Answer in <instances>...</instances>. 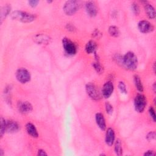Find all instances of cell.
<instances>
[{"mask_svg":"<svg viewBox=\"0 0 156 156\" xmlns=\"http://www.w3.org/2000/svg\"><path fill=\"white\" fill-rule=\"evenodd\" d=\"M149 115L151 118V119L153 120L154 122H155V110L152 107H150L149 108Z\"/></svg>","mask_w":156,"mask_h":156,"instance_id":"cell-29","label":"cell"},{"mask_svg":"<svg viewBox=\"0 0 156 156\" xmlns=\"http://www.w3.org/2000/svg\"><path fill=\"white\" fill-rule=\"evenodd\" d=\"M37 155H40V156H44V155H47V154L46 152L43 150V149H39L38 151V153H37Z\"/></svg>","mask_w":156,"mask_h":156,"instance_id":"cell-33","label":"cell"},{"mask_svg":"<svg viewBox=\"0 0 156 156\" xmlns=\"http://www.w3.org/2000/svg\"><path fill=\"white\" fill-rule=\"evenodd\" d=\"M80 4L77 1H66L63 7V11L66 15L71 16L74 15L80 9Z\"/></svg>","mask_w":156,"mask_h":156,"instance_id":"cell-3","label":"cell"},{"mask_svg":"<svg viewBox=\"0 0 156 156\" xmlns=\"http://www.w3.org/2000/svg\"><path fill=\"white\" fill-rule=\"evenodd\" d=\"M105 111H106L107 113H108L109 115L112 114V113L113 112V106L109 102H105Z\"/></svg>","mask_w":156,"mask_h":156,"instance_id":"cell-28","label":"cell"},{"mask_svg":"<svg viewBox=\"0 0 156 156\" xmlns=\"http://www.w3.org/2000/svg\"><path fill=\"white\" fill-rule=\"evenodd\" d=\"M34 41L38 44L48 45L51 42V38L49 36L46 34H37L34 37Z\"/></svg>","mask_w":156,"mask_h":156,"instance_id":"cell-9","label":"cell"},{"mask_svg":"<svg viewBox=\"0 0 156 156\" xmlns=\"http://www.w3.org/2000/svg\"><path fill=\"white\" fill-rule=\"evenodd\" d=\"M92 65L97 73L101 74L102 72H103V68L98 60H96L95 62L93 63Z\"/></svg>","mask_w":156,"mask_h":156,"instance_id":"cell-23","label":"cell"},{"mask_svg":"<svg viewBox=\"0 0 156 156\" xmlns=\"http://www.w3.org/2000/svg\"><path fill=\"white\" fill-rule=\"evenodd\" d=\"M10 16L12 20L22 23H31L34 21L37 17L35 14L20 10L13 11L11 13Z\"/></svg>","mask_w":156,"mask_h":156,"instance_id":"cell-2","label":"cell"},{"mask_svg":"<svg viewBox=\"0 0 156 156\" xmlns=\"http://www.w3.org/2000/svg\"><path fill=\"white\" fill-rule=\"evenodd\" d=\"M147 101L145 96L142 94H138L134 99V107L138 113H142L146 107Z\"/></svg>","mask_w":156,"mask_h":156,"instance_id":"cell-5","label":"cell"},{"mask_svg":"<svg viewBox=\"0 0 156 156\" xmlns=\"http://www.w3.org/2000/svg\"><path fill=\"white\" fill-rule=\"evenodd\" d=\"M152 89H153V91L154 93H155L156 91V84H155V82H154L152 85Z\"/></svg>","mask_w":156,"mask_h":156,"instance_id":"cell-34","label":"cell"},{"mask_svg":"<svg viewBox=\"0 0 156 156\" xmlns=\"http://www.w3.org/2000/svg\"><path fill=\"white\" fill-rule=\"evenodd\" d=\"M122 65L127 69L135 70L138 66V58L132 51H129L122 57Z\"/></svg>","mask_w":156,"mask_h":156,"instance_id":"cell-1","label":"cell"},{"mask_svg":"<svg viewBox=\"0 0 156 156\" xmlns=\"http://www.w3.org/2000/svg\"><path fill=\"white\" fill-rule=\"evenodd\" d=\"M131 8H132V10L134 14H135L136 15H139V13L140 12V9L139 5L136 3H135V2L132 3V5H131Z\"/></svg>","mask_w":156,"mask_h":156,"instance_id":"cell-25","label":"cell"},{"mask_svg":"<svg viewBox=\"0 0 156 156\" xmlns=\"http://www.w3.org/2000/svg\"><path fill=\"white\" fill-rule=\"evenodd\" d=\"M17 107L19 112L23 114L30 113L32 110V105L27 101L18 102Z\"/></svg>","mask_w":156,"mask_h":156,"instance_id":"cell-11","label":"cell"},{"mask_svg":"<svg viewBox=\"0 0 156 156\" xmlns=\"http://www.w3.org/2000/svg\"><path fill=\"white\" fill-rule=\"evenodd\" d=\"M85 9L87 14L91 17L95 16L98 13V9L93 1H88L85 4Z\"/></svg>","mask_w":156,"mask_h":156,"instance_id":"cell-12","label":"cell"},{"mask_svg":"<svg viewBox=\"0 0 156 156\" xmlns=\"http://www.w3.org/2000/svg\"><path fill=\"white\" fill-rule=\"evenodd\" d=\"M87 94L93 100H99L101 99V94L97 89L96 85L93 83H88L85 87Z\"/></svg>","mask_w":156,"mask_h":156,"instance_id":"cell-7","label":"cell"},{"mask_svg":"<svg viewBox=\"0 0 156 156\" xmlns=\"http://www.w3.org/2000/svg\"><path fill=\"white\" fill-rule=\"evenodd\" d=\"M155 136H156V134L155 132L154 131H151L149 132L146 136V138L147 139V141H152L154 140L155 139Z\"/></svg>","mask_w":156,"mask_h":156,"instance_id":"cell-27","label":"cell"},{"mask_svg":"<svg viewBox=\"0 0 156 156\" xmlns=\"http://www.w3.org/2000/svg\"><path fill=\"white\" fill-rule=\"evenodd\" d=\"M115 152L117 155H122V148L121 145V142L120 140L117 139L115 143Z\"/></svg>","mask_w":156,"mask_h":156,"instance_id":"cell-21","label":"cell"},{"mask_svg":"<svg viewBox=\"0 0 156 156\" xmlns=\"http://www.w3.org/2000/svg\"><path fill=\"white\" fill-rule=\"evenodd\" d=\"M115 133L114 130L112 128H108L105 133V143L108 146H111L115 142Z\"/></svg>","mask_w":156,"mask_h":156,"instance_id":"cell-15","label":"cell"},{"mask_svg":"<svg viewBox=\"0 0 156 156\" xmlns=\"http://www.w3.org/2000/svg\"><path fill=\"white\" fill-rule=\"evenodd\" d=\"M114 90V86L111 81H107L105 82L102 89V95L104 98H108L113 93Z\"/></svg>","mask_w":156,"mask_h":156,"instance_id":"cell-10","label":"cell"},{"mask_svg":"<svg viewBox=\"0 0 156 156\" xmlns=\"http://www.w3.org/2000/svg\"><path fill=\"white\" fill-rule=\"evenodd\" d=\"M62 45L65 52L68 55H73L77 52V47L69 38L65 37L62 40Z\"/></svg>","mask_w":156,"mask_h":156,"instance_id":"cell-4","label":"cell"},{"mask_svg":"<svg viewBox=\"0 0 156 156\" xmlns=\"http://www.w3.org/2000/svg\"><path fill=\"white\" fill-rule=\"evenodd\" d=\"M118 88H119V90H120V91H121L122 93L127 94V91L126 87V85H125V83H124V82L120 81V82H119V83H118Z\"/></svg>","mask_w":156,"mask_h":156,"instance_id":"cell-26","label":"cell"},{"mask_svg":"<svg viewBox=\"0 0 156 156\" xmlns=\"http://www.w3.org/2000/svg\"><path fill=\"white\" fill-rule=\"evenodd\" d=\"M142 3L143 4L144 10L147 16L151 19H154L156 15L154 7L147 1H142Z\"/></svg>","mask_w":156,"mask_h":156,"instance_id":"cell-14","label":"cell"},{"mask_svg":"<svg viewBox=\"0 0 156 156\" xmlns=\"http://www.w3.org/2000/svg\"><path fill=\"white\" fill-rule=\"evenodd\" d=\"M19 129H20V126L17 122L12 120L6 121L5 132L15 133L18 131Z\"/></svg>","mask_w":156,"mask_h":156,"instance_id":"cell-13","label":"cell"},{"mask_svg":"<svg viewBox=\"0 0 156 156\" xmlns=\"http://www.w3.org/2000/svg\"><path fill=\"white\" fill-rule=\"evenodd\" d=\"M138 28L139 30L144 34H147L154 30V26L150 22L146 20L140 21L138 23Z\"/></svg>","mask_w":156,"mask_h":156,"instance_id":"cell-8","label":"cell"},{"mask_svg":"<svg viewBox=\"0 0 156 156\" xmlns=\"http://www.w3.org/2000/svg\"><path fill=\"white\" fill-rule=\"evenodd\" d=\"M5 124H6V120H5L3 118H1V129H0L1 137H2L3 135L5 132Z\"/></svg>","mask_w":156,"mask_h":156,"instance_id":"cell-24","label":"cell"},{"mask_svg":"<svg viewBox=\"0 0 156 156\" xmlns=\"http://www.w3.org/2000/svg\"><path fill=\"white\" fill-rule=\"evenodd\" d=\"M153 69H154V73H155V62H154V63Z\"/></svg>","mask_w":156,"mask_h":156,"instance_id":"cell-35","label":"cell"},{"mask_svg":"<svg viewBox=\"0 0 156 156\" xmlns=\"http://www.w3.org/2000/svg\"><path fill=\"white\" fill-rule=\"evenodd\" d=\"M38 3H39V1L36 0H30L28 1L29 5L32 7H35Z\"/></svg>","mask_w":156,"mask_h":156,"instance_id":"cell-30","label":"cell"},{"mask_svg":"<svg viewBox=\"0 0 156 156\" xmlns=\"http://www.w3.org/2000/svg\"><path fill=\"white\" fill-rule=\"evenodd\" d=\"M97 49V44L93 40L89 41L85 45V51L87 54L96 53Z\"/></svg>","mask_w":156,"mask_h":156,"instance_id":"cell-18","label":"cell"},{"mask_svg":"<svg viewBox=\"0 0 156 156\" xmlns=\"http://www.w3.org/2000/svg\"><path fill=\"white\" fill-rule=\"evenodd\" d=\"M0 152H1V153H0V155L2 156V155H4V154H3V151H2L1 149H0Z\"/></svg>","mask_w":156,"mask_h":156,"instance_id":"cell-36","label":"cell"},{"mask_svg":"<svg viewBox=\"0 0 156 156\" xmlns=\"http://www.w3.org/2000/svg\"><path fill=\"white\" fill-rule=\"evenodd\" d=\"M66 29H67V30H68L69 31H71V32H73V31L75 30L74 26L71 24H66Z\"/></svg>","mask_w":156,"mask_h":156,"instance_id":"cell-31","label":"cell"},{"mask_svg":"<svg viewBox=\"0 0 156 156\" xmlns=\"http://www.w3.org/2000/svg\"><path fill=\"white\" fill-rule=\"evenodd\" d=\"M11 7L9 5H5L2 7L1 10V23H2V21L7 17V16L10 13Z\"/></svg>","mask_w":156,"mask_h":156,"instance_id":"cell-19","label":"cell"},{"mask_svg":"<svg viewBox=\"0 0 156 156\" xmlns=\"http://www.w3.org/2000/svg\"><path fill=\"white\" fill-rule=\"evenodd\" d=\"M26 129L27 133L33 138H37L38 133L35 126L31 122H28L26 125Z\"/></svg>","mask_w":156,"mask_h":156,"instance_id":"cell-17","label":"cell"},{"mask_svg":"<svg viewBox=\"0 0 156 156\" xmlns=\"http://www.w3.org/2000/svg\"><path fill=\"white\" fill-rule=\"evenodd\" d=\"M96 122L98 127L102 130H104L106 129V123L104 116L101 113H98L95 116Z\"/></svg>","mask_w":156,"mask_h":156,"instance_id":"cell-16","label":"cell"},{"mask_svg":"<svg viewBox=\"0 0 156 156\" xmlns=\"http://www.w3.org/2000/svg\"><path fill=\"white\" fill-rule=\"evenodd\" d=\"M16 78L18 82L22 83H26L30 81L31 76L29 71L24 68H21L16 71Z\"/></svg>","mask_w":156,"mask_h":156,"instance_id":"cell-6","label":"cell"},{"mask_svg":"<svg viewBox=\"0 0 156 156\" xmlns=\"http://www.w3.org/2000/svg\"><path fill=\"white\" fill-rule=\"evenodd\" d=\"M133 81H134V83L136 87V88L138 90V91L140 92H143V85L140 79V77L138 75H135L133 77Z\"/></svg>","mask_w":156,"mask_h":156,"instance_id":"cell-20","label":"cell"},{"mask_svg":"<svg viewBox=\"0 0 156 156\" xmlns=\"http://www.w3.org/2000/svg\"><path fill=\"white\" fill-rule=\"evenodd\" d=\"M109 34L113 37H118L119 35L120 32L118 27L115 26H111L108 27Z\"/></svg>","mask_w":156,"mask_h":156,"instance_id":"cell-22","label":"cell"},{"mask_svg":"<svg viewBox=\"0 0 156 156\" xmlns=\"http://www.w3.org/2000/svg\"><path fill=\"white\" fill-rule=\"evenodd\" d=\"M155 155V153L154 152V151H152V150H149L147 151H146L144 154V155H147V156H152V155Z\"/></svg>","mask_w":156,"mask_h":156,"instance_id":"cell-32","label":"cell"}]
</instances>
